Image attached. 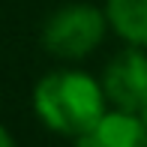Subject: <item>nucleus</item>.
Here are the masks:
<instances>
[{"label": "nucleus", "mask_w": 147, "mask_h": 147, "mask_svg": "<svg viewBox=\"0 0 147 147\" xmlns=\"http://www.w3.org/2000/svg\"><path fill=\"white\" fill-rule=\"evenodd\" d=\"M102 84L81 69H57L39 78L33 90V111L45 129L81 141L105 114Z\"/></svg>", "instance_id": "1"}, {"label": "nucleus", "mask_w": 147, "mask_h": 147, "mask_svg": "<svg viewBox=\"0 0 147 147\" xmlns=\"http://www.w3.org/2000/svg\"><path fill=\"white\" fill-rule=\"evenodd\" d=\"M108 30L105 9L90 3H66L42 24V45L60 60H81L102 45Z\"/></svg>", "instance_id": "2"}, {"label": "nucleus", "mask_w": 147, "mask_h": 147, "mask_svg": "<svg viewBox=\"0 0 147 147\" xmlns=\"http://www.w3.org/2000/svg\"><path fill=\"white\" fill-rule=\"evenodd\" d=\"M102 93L111 108L138 111L147 99V48L141 45H126L102 69Z\"/></svg>", "instance_id": "3"}, {"label": "nucleus", "mask_w": 147, "mask_h": 147, "mask_svg": "<svg viewBox=\"0 0 147 147\" xmlns=\"http://www.w3.org/2000/svg\"><path fill=\"white\" fill-rule=\"evenodd\" d=\"M78 144H87V147H147V126L138 117V111L105 108V114L96 120V126Z\"/></svg>", "instance_id": "4"}, {"label": "nucleus", "mask_w": 147, "mask_h": 147, "mask_svg": "<svg viewBox=\"0 0 147 147\" xmlns=\"http://www.w3.org/2000/svg\"><path fill=\"white\" fill-rule=\"evenodd\" d=\"M105 18L126 45L147 48V0H105Z\"/></svg>", "instance_id": "5"}, {"label": "nucleus", "mask_w": 147, "mask_h": 147, "mask_svg": "<svg viewBox=\"0 0 147 147\" xmlns=\"http://www.w3.org/2000/svg\"><path fill=\"white\" fill-rule=\"evenodd\" d=\"M12 144H15V138H12V132L6 129L3 123H0V147H12Z\"/></svg>", "instance_id": "6"}, {"label": "nucleus", "mask_w": 147, "mask_h": 147, "mask_svg": "<svg viewBox=\"0 0 147 147\" xmlns=\"http://www.w3.org/2000/svg\"><path fill=\"white\" fill-rule=\"evenodd\" d=\"M138 117H141V120H144V126H147V99L141 102V108H138Z\"/></svg>", "instance_id": "7"}]
</instances>
